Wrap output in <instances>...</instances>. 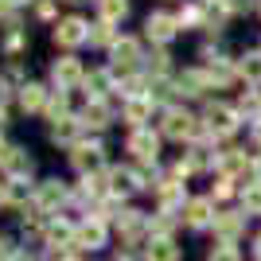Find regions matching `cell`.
Instances as JSON below:
<instances>
[{
	"label": "cell",
	"instance_id": "f546056e",
	"mask_svg": "<svg viewBox=\"0 0 261 261\" xmlns=\"http://www.w3.org/2000/svg\"><path fill=\"white\" fill-rule=\"evenodd\" d=\"M12 253L16 250H8V238H0V261H12Z\"/></svg>",
	"mask_w": 261,
	"mask_h": 261
},
{
	"label": "cell",
	"instance_id": "277c9868",
	"mask_svg": "<svg viewBox=\"0 0 261 261\" xmlns=\"http://www.w3.org/2000/svg\"><path fill=\"white\" fill-rule=\"evenodd\" d=\"M144 32L152 43H172L175 32H179V16H168V12H152L148 20H144Z\"/></svg>",
	"mask_w": 261,
	"mask_h": 261
},
{
	"label": "cell",
	"instance_id": "44dd1931",
	"mask_svg": "<svg viewBox=\"0 0 261 261\" xmlns=\"http://www.w3.org/2000/svg\"><path fill=\"white\" fill-rule=\"evenodd\" d=\"M238 74L246 78L250 86H261V51L242 55V63H238Z\"/></svg>",
	"mask_w": 261,
	"mask_h": 261
},
{
	"label": "cell",
	"instance_id": "2e32d148",
	"mask_svg": "<svg viewBox=\"0 0 261 261\" xmlns=\"http://www.w3.org/2000/svg\"><path fill=\"white\" fill-rule=\"evenodd\" d=\"M148 113H152V94H133V98H125V121H129V125L148 121Z\"/></svg>",
	"mask_w": 261,
	"mask_h": 261
},
{
	"label": "cell",
	"instance_id": "5b68a950",
	"mask_svg": "<svg viewBox=\"0 0 261 261\" xmlns=\"http://www.w3.org/2000/svg\"><path fill=\"white\" fill-rule=\"evenodd\" d=\"M125 148H129V152L137 156L141 164H156V156H160V141H156L148 129H133V133H129V144H125Z\"/></svg>",
	"mask_w": 261,
	"mask_h": 261
},
{
	"label": "cell",
	"instance_id": "5bb4252c",
	"mask_svg": "<svg viewBox=\"0 0 261 261\" xmlns=\"http://www.w3.org/2000/svg\"><path fill=\"white\" fill-rule=\"evenodd\" d=\"M70 160H74V168L82 175H90V172H98V168H101V148H98V144H74Z\"/></svg>",
	"mask_w": 261,
	"mask_h": 261
},
{
	"label": "cell",
	"instance_id": "30bf717a",
	"mask_svg": "<svg viewBox=\"0 0 261 261\" xmlns=\"http://www.w3.org/2000/svg\"><path fill=\"white\" fill-rule=\"evenodd\" d=\"M74 234H78V226H70V222H63V218H59V222H51V226L43 230V242L59 253V257H63L66 246H74Z\"/></svg>",
	"mask_w": 261,
	"mask_h": 261
},
{
	"label": "cell",
	"instance_id": "52a82bcc",
	"mask_svg": "<svg viewBox=\"0 0 261 261\" xmlns=\"http://www.w3.org/2000/svg\"><path fill=\"white\" fill-rule=\"evenodd\" d=\"M51 78H55V86L59 90H70V86H78V82H86V70L78 66V59H59V63L51 66Z\"/></svg>",
	"mask_w": 261,
	"mask_h": 261
},
{
	"label": "cell",
	"instance_id": "3957f363",
	"mask_svg": "<svg viewBox=\"0 0 261 261\" xmlns=\"http://www.w3.org/2000/svg\"><path fill=\"white\" fill-rule=\"evenodd\" d=\"M90 39V23L82 16H66V20L55 23V43L59 47H78Z\"/></svg>",
	"mask_w": 261,
	"mask_h": 261
},
{
	"label": "cell",
	"instance_id": "ac0fdd59",
	"mask_svg": "<svg viewBox=\"0 0 261 261\" xmlns=\"http://www.w3.org/2000/svg\"><path fill=\"white\" fill-rule=\"evenodd\" d=\"M82 125H86V129H106L109 125V106L101 98H94L86 109H82Z\"/></svg>",
	"mask_w": 261,
	"mask_h": 261
},
{
	"label": "cell",
	"instance_id": "7402d4cb",
	"mask_svg": "<svg viewBox=\"0 0 261 261\" xmlns=\"http://www.w3.org/2000/svg\"><path fill=\"white\" fill-rule=\"evenodd\" d=\"M98 12H101V20L117 23L129 16V0H98Z\"/></svg>",
	"mask_w": 261,
	"mask_h": 261
},
{
	"label": "cell",
	"instance_id": "d6a6232c",
	"mask_svg": "<svg viewBox=\"0 0 261 261\" xmlns=\"http://www.w3.org/2000/svg\"><path fill=\"white\" fill-rule=\"evenodd\" d=\"M253 253H257V261H261V234L253 238Z\"/></svg>",
	"mask_w": 261,
	"mask_h": 261
},
{
	"label": "cell",
	"instance_id": "8992f818",
	"mask_svg": "<svg viewBox=\"0 0 261 261\" xmlns=\"http://www.w3.org/2000/svg\"><path fill=\"white\" fill-rule=\"evenodd\" d=\"M74 246L78 250H101V246H106V218H86V222H78Z\"/></svg>",
	"mask_w": 261,
	"mask_h": 261
},
{
	"label": "cell",
	"instance_id": "d6986e66",
	"mask_svg": "<svg viewBox=\"0 0 261 261\" xmlns=\"http://www.w3.org/2000/svg\"><path fill=\"white\" fill-rule=\"evenodd\" d=\"M144 257H148V261H175V257H179V250H175L172 238H148Z\"/></svg>",
	"mask_w": 261,
	"mask_h": 261
},
{
	"label": "cell",
	"instance_id": "1f68e13d",
	"mask_svg": "<svg viewBox=\"0 0 261 261\" xmlns=\"http://www.w3.org/2000/svg\"><path fill=\"white\" fill-rule=\"evenodd\" d=\"M226 8L230 12H242V8H250V0H226Z\"/></svg>",
	"mask_w": 261,
	"mask_h": 261
},
{
	"label": "cell",
	"instance_id": "cb8c5ba5",
	"mask_svg": "<svg viewBox=\"0 0 261 261\" xmlns=\"http://www.w3.org/2000/svg\"><path fill=\"white\" fill-rule=\"evenodd\" d=\"M242 207H246V215H261V184H246Z\"/></svg>",
	"mask_w": 261,
	"mask_h": 261
},
{
	"label": "cell",
	"instance_id": "e0dca14e",
	"mask_svg": "<svg viewBox=\"0 0 261 261\" xmlns=\"http://www.w3.org/2000/svg\"><path fill=\"white\" fill-rule=\"evenodd\" d=\"M246 168H250V156L238 152V148H230V152L218 156V172L226 175V179H234V175H246Z\"/></svg>",
	"mask_w": 261,
	"mask_h": 261
},
{
	"label": "cell",
	"instance_id": "4316f807",
	"mask_svg": "<svg viewBox=\"0 0 261 261\" xmlns=\"http://www.w3.org/2000/svg\"><path fill=\"white\" fill-rule=\"evenodd\" d=\"M86 86H90L94 98H101V94L109 90V74H106V70H90V74H86Z\"/></svg>",
	"mask_w": 261,
	"mask_h": 261
},
{
	"label": "cell",
	"instance_id": "4dcf8cb0",
	"mask_svg": "<svg viewBox=\"0 0 261 261\" xmlns=\"http://www.w3.org/2000/svg\"><path fill=\"white\" fill-rule=\"evenodd\" d=\"M12 261H39V257H35V253H28V250H16V253H12Z\"/></svg>",
	"mask_w": 261,
	"mask_h": 261
},
{
	"label": "cell",
	"instance_id": "836d02e7",
	"mask_svg": "<svg viewBox=\"0 0 261 261\" xmlns=\"http://www.w3.org/2000/svg\"><path fill=\"white\" fill-rule=\"evenodd\" d=\"M12 4H16V0H0V16H4V12H8Z\"/></svg>",
	"mask_w": 261,
	"mask_h": 261
},
{
	"label": "cell",
	"instance_id": "8fae6325",
	"mask_svg": "<svg viewBox=\"0 0 261 261\" xmlns=\"http://www.w3.org/2000/svg\"><path fill=\"white\" fill-rule=\"evenodd\" d=\"M137 59H141V43L133 35H121L117 43H113V70H133Z\"/></svg>",
	"mask_w": 261,
	"mask_h": 261
},
{
	"label": "cell",
	"instance_id": "9a60e30c",
	"mask_svg": "<svg viewBox=\"0 0 261 261\" xmlns=\"http://www.w3.org/2000/svg\"><path fill=\"white\" fill-rule=\"evenodd\" d=\"M4 175H8L12 184H23V179L32 175V156L20 152V148H12L8 160H4Z\"/></svg>",
	"mask_w": 261,
	"mask_h": 261
},
{
	"label": "cell",
	"instance_id": "4fadbf2b",
	"mask_svg": "<svg viewBox=\"0 0 261 261\" xmlns=\"http://www.w3.org/2000/svg\"><path fill=\"white\" fill-rule=\"evenodd\" d=\"M156 199H160V215H172V207H179L184 211V184L179 179H164L160 187H156Z\"/></svg>",
	"mask_w": 261,
	"mask_h": 261
},
{
	"label": "cell",
	"instance_id": "f1b7e54d",
	"mask_svg": "<svg viewBox=\"0 0 261 261\" xmlns=\"http://www.w3.org/2000/svg\"><path fill=\"white\" fill-rule=\"evenodd\" d=\"M230 184H234V179H226V175H222V179H218V187H215V195H218V199L234 195V187H230Z\"/></svg>",
	"mask_w": 261,
	"mask_h": 261
},
{
	"label": "cell",
	"instance_id": "603a6c76",
	"mask_svg": "<svg viewBox=\"0 0 261 261\" xmlns=\"http://www.w3.org/2000/svg\"><path fill=\"white\" fill-rule=\"evenodd\" d=\"M117 226H121V234L137 238V234L144 230V215H141V211H121V215H117Z\"/></svg>",
	"mask_w": 261,
	"mask_h": 261
},
{
	"label": "cell",
	"instance_id": "6da1fadb",
	"mask_svg": "<svg viewBox=\"0 0 261 261\" xmlns=\"http://www.w3.org/2000/svg\"><path fill=\"white\" fill-rule=\"evenodd\" d=\"M203 121H207V129L215 133V137H230V133L238 129V109L222 106V101H211L207 113H203Z\"/></svg>",
	"mask_w": 261,
	"mask_h": 261
},
{
	"label": "cell",
	"instance_id": "ffe728a7",
	"mask_svg": "<svg viewBox=\"0 0 261 261\" xmlns=\"http://www.w3.org/2000/svg\"><path fill=\"white\" fill-rule=\"evenodd\" d=\"M20 106L28 109V113H39V109L47 106V94L39 82H28V86H20Z\"/></svg>",
	"mask_w": 261,
	"mask_h": 261
},
{
	"label": "cell",
	"instance_id": "83f0119b",
	"mask_svg": "<svg viewBox=\"0 0 261 261\" xmlns=\"http://www.w3.org/2000/svg\"><path fill=\"white\" fill-rule=\"evenodd\" d=\"M207 261H242V253L234 250V246H230V242H218L215 250L207 253Z\"/></svg>",
	"mask_w": 261,
	"mask_h": 261
},
{
	"label": "cell",
	"instance_id": "d4e9b609",
	"mask_svg": "<svg viewBox=\"0 0 261 261\" xmlns=\"http://www.w3.org/2000/svg\"><path fill=\"white\" fill-rule=\"evenodd\" d=\"M74 133H78V121L74 117H59L51 125V137H55V141H74Z\"/></svg>",
	"mask_w": 261,
	"mask_h": 261
},
{
	"label": "cell",
	"instance_id": "d590c367",
	"mask_svg": "<svg viewBox=\"0 0 261 261\" xmlns=\"http://www.w3.org/2000/svg\"><path fill=\"white\" fill-rule=\"evenodd\" d=\"M4 199H8V187H4V184H0V203H4Z\"/></svg>",
	"mask_w": 261,
	"mask_h": 261
},
{
	"label": "cell",
	"instance_id": "9c48e42d",
	"mask_svg": "<svg viewBox=\"0 0 261 261\" xmlns=\"http://www.w3.org/2000/svg\"><path fill=\"white\" fill-rule=\"evenodd\" d=\"M246 230V215H238V211H222V215H215V234L218 242H238V234Z\"/></svg>",
	"mask_w": 261,
	"mask_h": 261
},
{
	"label": "cell",
	"instance_id": "ba28073f",
	"mask_svg": "<svg viewBox=\"0 0 261 261\" xmlns=\"http://www.w3.org/2000/svg\"><path fill=\"white\" fill-rule=\"evenodd\" d=\"M179 218H184L187 226L203 230L207 222H215V207H211V199H187L184 211H179Z\"/></svg>",
	"mask_w": 261,
	"mask_h": 261
},
{
	"label": "cell",
	"instance_id": "8d00e7d4",
	"mask_svg": "<svg viewBox=\"0 0 261 261\" xmlns=\"http://www.w3.org/2000/svg\"><path fill=\"white\" fill-rule=\"evenodd\" d=\"M0 125H4V109H0Z\"/></svg>",
	"mask_w": 261,
	"mask_h": 261
},
{
	"label": "cell",
	"instance_id": "7a4b0ae2",
	"mask_svg": "<svg viewBox=\"0 0 261 261\" xmlns=\"http://www.w3.org/2000/svg\"><path fill=\"white\" fill-rule=\"evenodd\" d=\"M164 133L172 141H191V137H199V121L187 109H168L164 113Z\"/></svg>",
	"mask_w": 261,
	"mask_h": 261
},
{
	"label": "cell",
	"instance_id": "484cf974",
	"mask_svg": "<svg viewBox=\"0 0 261 261\" xmlns=\"http://www.w3.org/2000/svg\"><path fill=\"white\" fill-rule=\"evenodd\" d=\"M90 43H101V47L117 43V39H113V28H109V20H101V23H94V28H90Z\"/></svg>",
	"mask_w": 261,
	"mask_h": 261
},
{
	"label": "cell",
	"instance_id": "e575fe53",
	"mask_svg": "<svg viewBox=\"0 0 261 261\" xmlns=\"http://www.w3.org/2000/svg\"><path fill=\"white\" fill-rule=\"evenodd\" d=\"M8 152H12V148H4V141H0V164L8 160Z\"/></svg>",
	"mask_w": 261,
	"mask_h": 261
},
{
	"label": "cell",
	"instance_id": "7c38bea8",
	"mask_svg": "<svg viewBox=\"0 0 261 261\" xmlns=\"http://www.w3.org/2000/svg\"><path fill=\"white\" fill-rule=\"evenodd\" d=\"M63 203H66V187L59 184V179L39 184V191H35V207H39V211H59Z\"/></svg>",
	"mask_w": 261,
	"mask_h": 261
}]
</instances>
